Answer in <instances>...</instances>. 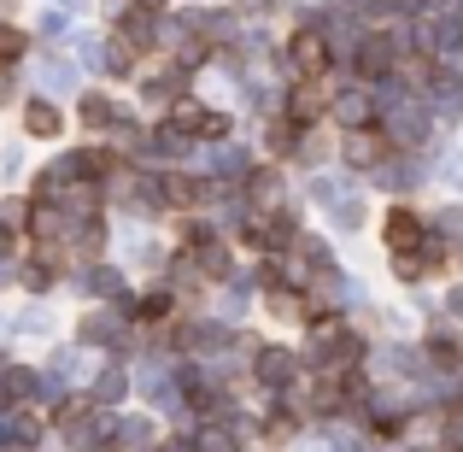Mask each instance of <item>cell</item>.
I'll return each mask as SVG.
<instances>
[{"label":"cell","mask_w":463,"mask_h":452,"mask_svg":"<svg viewBox=\"0 0 463 452\" xmlns=\"http://www.w3.org/2000/svg\"><path fill=\"white\" fill-rule=\"evenodd\" d=\"M328 112H340V124L358 130V124H370V94H346V101H328Z\"/></svg>","instance_id":"8"},{"label":"cell","mask_w":463,"mask_h":452,"mask_svg":"<svg viewBox=\"0 0 463 452\" xmlns=\"http://www.w3.org/2000/svg\"><path fill=\"white\" fill-rule=\"evenodd\" d=\"M229 136V112H205L200 130H194V141H223Z\"/></svg>","instance_id":"12"},{"label":"cell","mask_w":463,"mask_h":452,"mask_svg":"<svg viewBox=\"0 0 463 452\" xmlns=\"http://www.w3.org/2000/svg\"><path fill=\"white\" fill-rule=\"evenodd\" d=\"M328 101H335V94L323 89V77H306L294 94H288V118H294V124H317V118L328 112Z\"/></svg>","instance_id":"4"},{"label":"cell","mask_w":463,"mask_h":452,"mask_svg":"<svg viewBox=\"0 0 463 452\" xmlns=\"http://www.w3.org/2000/svg\"><path fill=\"white\" fill-rule=\"evenodd\" d=\"M89 418H94V406H89V399H71V406L59 411V423H65V429H89Z\"/></svg>","instance_id":"13"},{"label":"cell","mask_w":463,"mask_h":452,"mask_svg":"<svg viewBox=\"0 0 463 452\" xmlns=\"http://www.w3.org/2000/svg\"><path fill=\"white\" fill-rule=\"evenodd\" d=\"M205 177H188V170H170L165 177V200L170 206H182V212H194V206H205Z\"/></svg>","instance_id":"7"},{"label":"cell","mask_w":463,"mask_h":452,"mask_svg":"<svg viewBox=\"0 0 463 452\" xmlns=\"http://www.w3.org/2000/svg\"><path fill=\"white\" fill-rule=\"evenodd\" d=\"M452 452H463V441H452Z\"/></svg>","instance_id":"20"},{"label":"cell","mask_w":463,"mask_h":452,"mask_svg":"<svg viewBox=\"0 0 463 452\" xmlns=\"http://www.w3.org/2000/svg\"><path fill=\"white\" fill-rule=\"evenodd\" d=\"M294 352H288V347H264L259 352V359H252V370H259V382L264 388H288V382H294Z\"/></svg>","instance_id":"5"},{"label":"cell","mask_w":463,"mask_h":452,"mask_svg":"<svg viewBox=\"0 0 463 452\" xmlns=\"http://www.w3.org/2000/svg\"><path fill=\"white\" fill-rule=\"evenodd\" d=\"M294 141H299V124H294V118H282V124L270 130V148L276 153H294Z\"/></svg>","instance_id":"14"},{"label":"cell","mask_w":463,"mask_h":452,"mask_svg":"<svg viewBox=\"0 0 463 452\" xmlns=\"http://www.w3.org/2000/svg\"><path fill=\"white\" fill-rule=\"evenodd\" d=\"M382 236H387V247L405 259V253H422V241H429V229H422V217L411 212V206H393V212L382 217Z\"/></svg>","instance_id":"2"},{"label":"cell","mask_w":463,"mask_h":452,"mask_svg":"<svg viewBox=\"0 0 463 452\" xmlns=\"http://www.w3.org/2000/svg\"><path fill=\"white\" fill-rule=\"evenodd\" d=\"M24 130H30L35 141H59L65 118H59V106H53V101H24Z\"/></svg>","instance_id":"6"},{"label":"cell","mask_w":463,"mask_h":452,"mask_svg":"<svg viewBox=\"0 0 463 452\" xmlns=\"http://www.w3.org/2000/svg\"><path fill=\"white\" fill-rule=\"evenodd\" d=\"M136 312H141V317H170V294H147Z\"/></svg>","instance_id":"17"},{"label":"cell","mask_w":463,"mask_h":452,"mask_svg":"<svg viewBox=\"0 0 463 452\" xmlns=\"http://www.w3.org/2000/svg\"><path fill=\"white\" fill-rule=\"evenodd\" d=\"M176 241H182V253H200L205 241H212V229H205L200 217H182V224H176Z\"/></svg>","instance_id":"11"},{"label":"cell","mask_w":463,"mask_h":452,"mask_svg":"<svg viewBox=\"0 0 463 452\" xmlns=\"http://www.w3.org/2000/svg\"><path fill=\"white\" fill-rule=\"evenodd\" d=\"M429 352H434L440 364H458V347H452V341H429Z\"/></svg>","instance_id":"18"},{"label":"cell","mask_w":463,"mask_h":452,"mask_svg":"<svg viewBox=\"0 0 463 452\" xmlns=\"http://www.w3.org/2000/svg\"><path fill=\"white\" fill-rule=\"evenodd\" d=\"M294 429H299V423H288L282 411H276V423L264 418V441H288V435H294Z\"/></svg>","instance_id":"16"},{"label":"cell","mask_w":463,"mask_h":452,"mask_svg":"<svg viewBox=\"0 0 463 452\" xmlns=\"http://www.w3.org/2000/svg\"><path fill=\"white\" fill-rule=\"evenodd\" d=\"M288 65H294L299 77H323V71H328L323 30H294V42H288Z\"/></svg>","instance_id":"3"},{"label":"cell","mask_w":463,"mask_h":452,"mask_svg":"<svg viewBox=\"0 0 463 452\" xmlns=\"http://www.w3.org/2000/svg\"><path fill=\"white\" fill-rule=\"evenodd\" d=\"M0 101H6V77H0Z\"/></svg>","instance_id":"19"},{"label":"cell","mask_w":463,"mask_h":452,"mask_svg":"<svg viewBox=\"0 0 463 452\" xmlns=\"http://www.w3.org/2000/svg\"><path fill=\"white\" fill-rule=\"evenodd\" d=\"M24 53H30V35L18 24H0V65H18Z\"/></svg>","instance_id":"9"},{"label":"cell","mask_w":463,"mask_h":452,"mask_svg":"<svg viewBox=\"0 0 463 452\" xmlns=\"http://www.w3.org/2000/svg\"><path fill=\"white\" fill-rule=\"evenodd\" d=\"M382 65H387V47H375V42L358 47V71H382Z\"/></svg>","instance_id":"15"},{"label":"cell","mask_w":463,"mask_h":452,"mask_svg":"<svg viewBox=\"0 0 463 452\" xmlns=\"http://www.w3.org/2000/svg\"><path fill=\"white\" fill-rule=\"evenodd\" d=\"M77 118H82V130H106V124H112V106H106L100 94H89V101L77 106Z\"/></svg>","instance_id":"10"},{"label":"cell","mask_w":463,"mask_h":452,"mask_svg":"<svg viewBox=\"0 0 463 452\" xmlns=\"http://www.w3.org/2000/svg\"><path fill=\"white\" fill-rule=\"evenodd\" d=\"M340 153H346V165L370 170V165H382V159L393 153V141H387V130H382V124H358V130H346Z\"/></svg>","instance_id":"1"}]
</instances>
